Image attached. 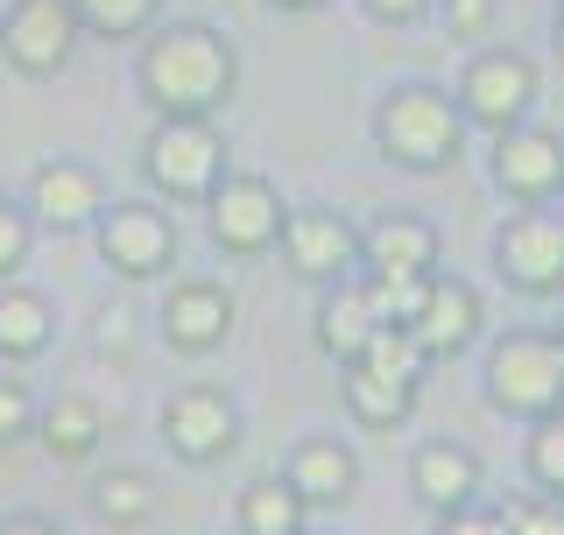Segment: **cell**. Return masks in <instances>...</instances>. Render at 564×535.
Here are the masks:
<instances>
[{
  "label": "cell",
  "instance_id": "5",
  "mask_svg": "<svg viewBox=\"0 0 564 535\" xmlns=\"http://www.w3.org/2000/svg\"><path fill=\"white\" fill-rule=\"evenodd\" d=\"M141 170L149 184L176 205H205L226 176V141L212 120H155L149 149H141Z\"/></svg>",
  "mask_w": 564,
  "mask_h": 535
},
{
  "label": "cell",
  "instance_id": "23",
  "mask_svg": "<svg viewBox=\"0 0 564 535\" xmlns=\"http://www.w3.org/2000/svg\"><path fill=\"white\" fill-rule=\"evenodd\" d=\"M304 493L290 479H254L240 493V535H304Z\"/></svg>",
  "mask_w": 564,
  "mask_h": 535
},
{
  "label": "cell",
  "instance_id": "25",
  "mask_svg": "<svg viewBox=\"0 0 564 535\" xmlns=\"http://www.w3.org/2000/svg\"><path fill=\"white\" fill-rule=\"evenodd\" d=\"M78 8V22L93 29V35H106V43H128V35H141L155 22V8L163 0H70Z\"/></svg>",
  "mask_w": 564,
  "mask_h": 535
},
{
  "label": "cell",
  "instance_id": "31",
  "mask_svg": "<svg viewBox=\"0 0 564 535\" xmlns=\"http://www.w3.org/2000/svg\"><path fill=\"white\" fill-rule=\"evenodd\" d=\"M437 535H508V514H501V507H480V501H466V507L437 514Z\"/></svg>",
  "mask_w": 564,
  "mask_h": 535
},
{
  "label": "cell",
  "instance_id": "7",
  "mask_svg": "<svg viewBox=\"0 0 564 535\" xmlns=\"http://www.w3.org/2000/svg\"><path fill=\"white\" fill-rule=\"evenodd\" d=\"M78 35H85V22L70 0H14L0 14V57L22 78H57L70 64V50H78Z\"/></svg>",
  "mask_w": 564,
  "mask_h": 535
},
{
  "label": "cell",
  "instance_id": "4",
  "mask_svg": "<svg viewBox=\"0 0 564 535\" xmlns=\"http://www.w3.org/2000/svg\"><path fill=\"white\" fill-rule=\"evenodd\" d=\"M487 402L501 416H522V423L564 408V346L543 331H508L487 352Z\"/></svg>",
  "mask_w": 564,
  "mask_h": 535
},
{
  "label": "cell",
  "instance_id": "1",
  "mask_svg": "<svg viewBox=\"0 0 564 535\" xmlns=\"http://www.w3.org/2000/svg\"><path fill=\"white\" fill-rule=\"evenodd\" d=\"M234 78H240L234 43L205 22H170L141 50V92L163 120H212L234 99Z\"/></svg>",
  "mask_w": 564,
  "mask_h": 535
},
{
  "label": "cell",
  "instance_id": "35",
  "mask_svg": "<svg viewBox=\"0 0 564 535\" xmlns=\"http://www.w3.org/2000/svg\"><path fill=\"white\" fill-rule=\"evenodd\" d=\"M551 29H557V57H564V0H557V14H551Z\"/></svg>",
  "mask_w": 564,
  "mask_h": 535
},
{
  "label": "cell",
  "instance_id": "10",
  "mask_svg": "<svg viewBox=\"0 0 564 535\" xmlns=\"http://www.w3.org/2000/svg\"><path fill=\"white\" fill-rule=\"evenodd\" d=\"M163 444L184 466H219L240 444V408L219 395V387H176L163 402Z\"/></svg>",
  "mask_w": 564,
  "mask_h": 535
},
{
  "label": "cell",
  "instance_id": "2",
  "mask_svg": "<svg viewBox=\"0 0 564 535\" xmlns=\"http://www.w3.org/2000/svg\"><path fill=\"white\" fill-rule=\"evenodd\" d=\"M458 141H466V113L458 99H445L437 85H395L375 113V149L381 163L410 170V176H437L458 163Z\"/></svg>",
  "mask_w": 564,
  "mask_h": 535
},
{
  "label": "cell",
  "instance_id": "6",
  "mask_svg": "<svg viewBox=\"0 0 564 535\" xmlns=\"http://www.w3.org/2000/svg\"><path fill=\"white\" fill-rule=\"evenodd\" d=\"M529 106H536V64H529L522 50H480V57L466 64V78H458V113L487 134L522 128Z\"/></svg>",
  "mask_w": 564,
  "mask_h": 535
},
{
  "label": "cell",
  "instance_id": "15",
  "mask_svg": "<svg viewBox=\"0 0 564 535\" xmlns=\"http://www.w3.org/2000/svg\"><path fill=\"white\" fill-rule=\"evenodd\" d=\"M155 325H163V346H176V352H212L234 331V290H226V282H205V275L170 282Z\"/></svg>",
  "mask_w": 564,
  "mask_h": 535
},
{
  "label": "cell",
  "instance_id": "29",
  "mask_svg": "<svg viewBox=\"0 0 564 535\" xmlns=\"http://www.w3.org/2000/svg\"><path fill=\"white\" fill-rule=\"evenodd\" d=\"M437 22H445L452 43H480L494 29V0H437Z\"/></svg>",
  "mask_w": 564,
  "mask_h": 535
},
{
  "label": "cell",
  "instance_id": "28",
  "mask_svg": "<svg viewBox=\"0 0 564 535\" xmlns=\"http://www.w3.org/2000/svg\"><path fill=\"white\" fill-rule=\"evenodd\" d=\"M22 437H35V395L29 381H0V451Z\"/></svg>",
  "mask_w": 564,
  "mask_h": 535
},
{
  "label": "cell",
  "instance_id": "36",
  "mask_svg": "<svg viewBox=\"0 0 564 535\" xmlns=\"http://www.w3.org/2000/svg\"><path fill=\"white\" fill-rule=\"evenodd\" d=\"M557 346H564V331H557Z\"/></svg>",
  "mask_w": 564,
  "mask_h": 535
},
{
  "label": "cell",
  "instance_id": "33",
  "mask_svg": "<svg viewBox=\"0 0 564 535\" xmlns=\"http://www.w3.org/2000/svg\"><path fill=\"white\" fill-rule=\"evenodd\" d=\"M0 535H64V528L43 522V514H8V522H0Z\"/></svg>",
  "mask_w": 564,
  "mask_h": 535
},
{
  "label": "cell",
  "instance_id": "26",
  "mask_svg": "<svg viewBox=\"0 0 564 535\" xmlns=\"http://www.w3.org/2000/svg\"><path fill=\"white\" fill-rule=\"evenodd\" d=\"M529 479H536L551 501H564V408L529 423Z\"/></svg>",
  "mask_w": 564,
  "mask_h": 535
},
{
  "label": "cell",
  "instance_id": "3",
  "mask_svg": "<svg viewBox=\"0 0 564 535\" xmlns=\"http://www.w3.org/2000/svg\"><path fill=\"white\" fill-rule=\"evenodd\" d=\"M416 373H423V352L402 325H381L367 338L360 360H346V408L352 423L367 430H395L402 416L416 408Z\"/></svg>",
  "mask_w": 564,
  "mask_h": 535
},
{
  "label": "cell",
  "instance_id": "34",
  "mask_svg": "<svg viewBox=\"0 0 564 535\" xmlns=\"http://www.w3.org/2000/svg\"><path fill=\"white\" fill-rule=\"evenodd\" d=\"M269 8H282V14H304V8H317V0H269Z\"/></svg>",
  "mask_w": 564,
  "mask_h": 535
},
{
  "label": "cell",
  "instance_id": "27",
  "mask_svg": "<svg viewBox=\"0 0 564 535\" xmlns=\"http://www.w3.org/2000/svg\"><path fill=\"white\" fill-rule=\"evenodd\" d=\"M29 247H35V219H29V205H8V198H0V282H8L14 268L29 261Z\"/></svg>",
  "mask_w": 564,
  "mask_h": 535
},
{
  "label": "cell",
  "instance_id": "19",
  "mask_svg": "<svg viewBox=\"0 0 564 535\" xmlns=\"http://www.w3.org/2000/svg\"><path fill=\"white\" fill-rule=\"evenodd\" d=\"M282 479L304 493V507H346L352 487H360V458L339 437H304L290 451V466H282Z\"/></svg>",
  "mask_w": 564,
  "mask_h": 535
},
{
  "label": "cell",
  "instance_id": "16",
  "mask_svg": "<svg viewBox=\"0 0 564 535\" xmlns=\"http://www.w3.org/2000/svg\"><path fill=\"white\" fill-rule=\"evenodd\" d=\"M416 338L423 360H452V352H466L473 338H480V290L458 275H431V290H423V310L402 325Z\"/></svg>",
  "mask_w": 564,
  "mask_h": 535
},
{
  "label": "cell",
  "instance_id": "21",
  "mask_svg": "<svg viewBox=\"0 0 564 535\" xmlns=\"http://www.w3.org/2000/svg\"><path fill=\"white\" fill-rule=\"evenodd\" d=\"M35 437H43V451L57 458V466H85L106 437V408L70 387V395H57L50 408H35Z\"/></svg>",
  "mask_w": 564,
  "mask_h": 535
},
{
  "label": "cell",
  "instance_id": "30",
  "mask_svg": "<svg viewBox=\"0 0 564 535\" xmlns=\"http://www.w3.org/2000/svg\"><path fill=\"white\" fill-rule=\"evenodd\" d=\"M501 514H508V535H564V501H516Z\"/></svg>",
  "mask_w": 564,
  "mask_h": 535
},
{
  "label": "cell",
  "instance_id": "18",
  "mask_svg": "<svg viewBox=\"0 0 564 535\" xmlns=\"http://www.w3.org/2000/svg\"><path fill=\"white\" fill-rule=\"evenodd\" d=\"M410 493L431 514H452V507L480 501V458H473L466 444H452V437H431L410 458Z\"/></svg>",
  "mask_w": 564,
  "mask_h": 535
},
{
  "label": "cell",
  "instance_id": "13",
  "mask_svg": "<svg viewBox=\"0 0 564 535\" xmlns=\"http://www.w3.org/2000/svg\"><path fill=\"white\" fill-rule=\"evenodd\" d=\"M99 261L128 282H149L176 261V226L155 205H113L99 211Z\"/></svg>",
  "mask_w": 564,
  "mask_h": 535
},
{
  "label": "cell",
  "instance_id": "11",
  "mask_svg": "<svg viewBox=\"0 0 564 535\" xmlns=\"http://www.w3.org/2000/svg\"><path fill=\"white\" fill-rule=\"evenodd\" d=\"M282 254H290V275L296 282H346L360 268V233L325 205H304V211H282Z\"/></svg>",
  "mask_w": 564,
  "mask_h": 535
},
{
  "label": "cell",
  "instance_id": "17",
  "mask_svg": "<svg viewBox=\"0 0 564 535\" xmlns=\"http://www.w3.org/2000/svg\"><path fill=\"white\" fill-rule=\"evenodd\" d=\"M367 275H437V226L416 211H381L360 233Z\"/></svg>",
  "mask_w": 564,
  "mask_h": 535
},
{
  "label": "cell",
  "instance_id": "22",
  "mask_svg": "<svg viewBox=\"0 0 564 535\" xmlns=\"http://www.w3.org/2000/svg\"><path fill=\"white\" fill-rule=\"evenodd\" d=\"M57 338V317L35 290H0V360H35Z\"/></svg>",
  "mask_w": 564,
  "mask_h": 535
},
{
  "label": "cell",
  "instance_id": "14",
  "mask_svg": "<svg viewBox=\"0 0 564 535\" xmlns=\"http://www.w3.org/2000/svg\"><path fill=\"white\" fill-rule=\"evenodd\" d=\"M99 211H106V184L78 155H50L29 176V219L50 226V233H85V226H99Z\"/></svg>",
  "mask_w": 564,
  "mask_h": 535
},
{
  "label": "cell",
  "instance_id": "32",
  "mask_svg": "<svg viewBox=\"0 0 564 535\" xmlns=\"http://www.w3.org/2000/svg\"><path fill=\"white\" fill-rule=\"evenodd\" d=\"M367 14H375V22H416V14H431L437 0H360Z\"/></svg>",
  "mask_w": 564,
  "mask_h": 535
},
{
  "label": "cell",
  "instance_id": "12",
  "mask_svg": "<svg viewBox=\"0 0 564 535\" xmlns=\"http://www.w3.org/2000/svg\"><path fill=\"white\" fill-rule=\"evenodd\" d=\"M494 190L516 205H551L564 190V141L551 128H508L494 134Z\"/></svg>",
  "mask_w": 564,
  "mask_h": 535
},
{
  "label": "cell",
  "instance_id": "8",
  "mask_svg": "<svg viewBox=\"0 0 564 535\" xmlns=\"http://www.w3.org/2000/svg\"><path fill=\"white\" fill-rule=\"evenodd\" d=\"M494 268H501L522 296H557L564 290V219L543 211V205H522L516 219L494 233Z\"/></svg>",
  "mask_w": 564,
  "mask_h": 535
},
{
  "label": "cell",
  "instance_id": "24",
  "mask_svg": "<svg viewBox=\"0 0 564 535\" xmlns=\"http://www.w3.org/2000/svg\"><path fill=\"white\" fill-rule=\"evenodd\" d=\"M93 507L113 528H141L155 514V493H149V479H141V472H106L99 487H93Z\"/></svg>",
  "mask_w": 564,
  "mask_h": 535
},
{
  "label": "cell",
  "instance_id": "20",
  "mask_svg": "<svg viewBox=\"0 0 564 535\" xmlns=\"http://www.w3.org/2000/svg\"><path fill=\"white\" fill-rule=\"evenodd\" d=\"M381 331V317H375V303H367V282H325V303H317V346L332 352V360H360L367 352V338Z\"/></svg>",
  "mask_w": 564,
  "mask_h": 535
},
{
  "label": "cell",
  "instance_id": "9",
  "mask_svg": "<svg viewBox=\"0 0 564 535\" xmlns=\"http://www.w3.org/2000/svg\"><path fill=\"white\" fill-rule=\"evenodd\" d=\"M212 247L219 254H269V247L282 240V198L269 176H219V190H212Z\"/></svg>",
  "mask_w": 564,
  "mask_h": 535
}]
</instances>
